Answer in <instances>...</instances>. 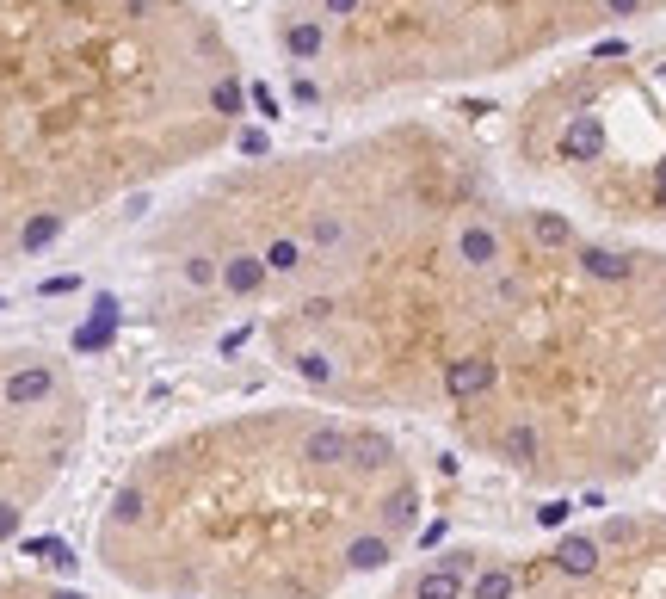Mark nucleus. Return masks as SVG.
Here are the masks:
<instances>
[{
    "instance_id": "nucleus-2",
    "label": "nucleus",
    "mask_w": 666,
    "mask_h": 599,
    "mask_svg": "<svg viewBox=\"0 0 666 599\" xmlns=\"http://www.w3.org/2000/svg\"><path fill=\"white\" fill-rule=\"evenodd\" d=\"M568 519V501H549V507H537V525H562Z\"/></svg>"
},
{
    "instance_id": "nucleus-1",
    "label": "nucleus",
    "mask_w": 666,
    "mask_h": 599,
    "mask_svg": "<svg viewBox=\"0 0 666 599\" xmlns=\"http://www.w3.org/2000/svg\"><path fill=\"white\" fill-rule=\"evenodd\" d=\"M395 433L259 402L142 451L99 519V569L142 599H327L420 532Z\"/></svg>"
},
{
    "instance_id": "nucleus-3",
    "label": "nucleus",
    "mask_w": 666,
    "mask_h": 599,
    "mask_svg": "<svg viewBox=\"0 0 666 599\" xmlns=\"http://www.w3.org/2000/svg\"><path fill=\"white\" fill-rule=\"evenodd\" d=\"M654 204H660V210H666V161H660V167H654Z\"/></svg>"
}]
</instances>
